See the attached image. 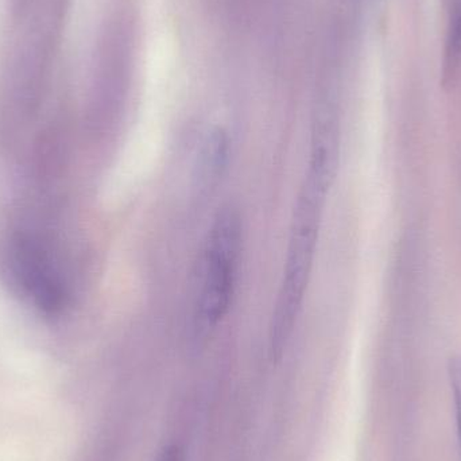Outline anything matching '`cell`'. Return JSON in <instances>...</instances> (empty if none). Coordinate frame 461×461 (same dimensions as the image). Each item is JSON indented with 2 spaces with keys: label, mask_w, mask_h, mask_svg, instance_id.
Returning <instances> with one entry per match:
<instances>
[{
  "label": "cell",
  "mask_w": 461,
  "mask_h": 461,
  "mask_svg": "<svg viewBox=\"0 0 461 461\" xmlns=\"http://www.w3.org/2000/svg\"><path fill=\"white\" fill-rule=\"evenodd\" d=\"M461 59V0H451L446 40V70L451 75Z\"/></svg>",
  "instance_id": "277c9868"
},
{
  "label": "cell",
  "mask_w": 461,
  "mask_h": 461,
  "mask_svg": "<svg viewBox=\"0 0 461 461\" xmlns=\"http://www.w3.org/2000/svg\"><path fill=\"white\" fill-rule=\"evenodd\" d=\"M330 178L332 159L330 149L324 140H317L295 202L284 274L271 316L268 349L273 359L281 357L303 311L316 258Z\"/></svg>",
  "instance_id": "6da1fadb"
},
{
  "label": "cell",
  "mask_w": 461,
  "mask_h": 461,
  "mask_svg": "<svg viewBox=\"0 0 461 461\" xmlns=\"http://www.w3.org/2000/svg\"><path fill=\"white\" fill-rule=\"evenodd\" d=\"M452 389H454L455 406H456L457 432L461 444V360L455 362L451 368Z\"/></svg>",
  "instance_id": "5b68a950"
},
{
  "label": "cell",
  "mask_w": 461,
  "mask_h": 461,
  "mask_svg": "<svg viewBox=\"0 0 461 461\" xmlns=\"http://www.w3.org/2000/svg\"><path fill=\"white\" fill-rule=\"evenodd\" d=\"M243 229L233 211H221L208 230L197 268L194 320L203 330L218 327L229 314L240 265Z\"/></svg>",
  "instance_id": "7a4b0ae2"
},
{
  "label": "cell",
  "mask_w": 461,
  "mask_h": 461,
  "mask_svg": "<svg viewBox=\"0 0 461 461\" xmlns=\"http://www.w3.org/2000/svg\"><path fill=\"white\" fill-rule=\"evenodd\" d=\"M158 461H183V451L178 447H167Z\"/></svg>",
  "instance_id": "8992f818"
},
{
  "label": "cell",
  "mask_w": 461,
  "mask_h": 461,
  "mask_svg": "<svg viewBox=\"0 0 461 461\" xmlns=\"http://www.w3.org/2000/svg\"><path fill=\"white\" fill-rule=\"evenodd\" d=\"M13 252L14 271L26 294L42 311L59 312L67 295L48 252L32 238H19Z\"/></svg>",
  "instance_id": "3957f363"
}]
</instances>
